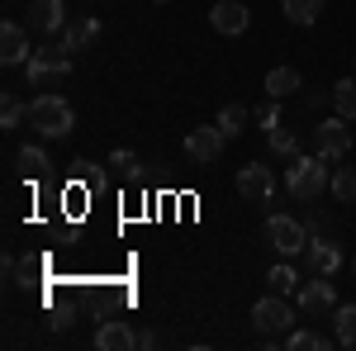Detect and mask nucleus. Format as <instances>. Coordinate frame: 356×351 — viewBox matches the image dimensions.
Returning <instances> with one entry per match:
<instances>
[{
  "mask_svg": "<svg viewBox=\"0 0 356 351\" xmlns=\"http://www.w3.org/2000/svg\"><path fill=\"white\" fill-rule=\"evenodd\" d=\"M314 152H318L323 162H342V157L352 152V129H347L342 114H337V119H323V124L314 129Z\"/></svg>",
  "mask_w": 356,
  "mask_h": 351,
  "instance_id": "5",
  "label": "nucleus"
},
{
  "mask_svg": "<svg viewBox=\"0 0 356 351\" xmlns=\"http://www.w3.org/2000/svg\"><path fill=\"white\" fill-rule=\"evenodd\" d=\"M266 243H271L280 256H295V252H304V243H309V228L295 223L290 214H271L266 218Z\"/></svg>",
  "mask_w": 356,
  "mask_h": 351,
  "instance_id": "6",
  "label": "nucleus"
},
{
  "mask_svg": "<svg viewBox=\"0 0 356 351\" xmlns=\"http://www.w3.org/2000/svg\"><path fill=\"white\" fill-rule=\"evenodd\" d=\"M95 38H100V24H95V19H72V24H67V33H62V43H67L72 53H86Z\"/></svg>",
  "mask_w": 356,
  "mask_h": 351,
  "instance_id": "16",
  "label": "nucleus"
},
{
  "mask_svg": "<svg viewBox=\"0 0 356 351\" xmlns=\"http://www.w3.org/2000/svg\"><path fill=\"white\" fill-rule=\"evenodd\" d=\"M300 85L304 81H300L295 67H271V72H266V95H271V100H290Z\"/></svg>",
  "mask_w": 356,
  "mask_h": 351,
  "instance_id": "15",
  "label": "nucleus"
},
{
  "mask_svg": "<svg viewBox=\"0 0 356 351\" xmlns=\"http://www.w3.org/2000/svg\"><path fill=\"white\" fill-rule=\"evenodd\" d=\"M332 109H337L347 124L356 119V76H352V81H337V85H332Z\"/></svg>",
  "mask_w": 356,
  "mask_h": 351,
  "instance_id": "18",
  "label": "nucleus"
},
{
  "mask_svg": "<svg viewBox=\"0 0 356 351\" xmlns=\"http://www.w3.org/2000/svg\"><path fill=\"white\" fill-rule=\"evenodd\" d=\"M29 124H33L43 138H67L72 129H76V114H72V105H67L62 95L43 90V95L29 105Z\"/></svg>",
  "mask_w": 356,
  "mask_h": 351,
  "instance_id": "1",
  "label": "nucleus"
},
{
  "mask_svg": "<svg viewBox=\"0 0 356 351\" xmlns=\"http://www.w3.org/2000/svg\"><path fill=\"white\" fill-rule=\"evenodd\" d=\"M332 195L347 199V204L356 199V166H337V171H332Z\"/></svg>",
  "mask_w": 356,
  "mask_h": 351,
  "instance_id": "24",
  "label": "nucleus"
},
{
  "mask_svg": "<svg viewBox=\"0 0 356 351\" xmlns=\"http://www.w3.org/2000/svg\"><path fill=\"white\" fill-rule=\"evenodd\" d=\"M266 285H271V295H290V290H295V266H285V261L271 266L266 270Z\"/></svg>",
  "mask_w": 356,
  "mask_h": 351,
  "instance_id": "25",
  "label": "nucleus"
},
{
  "mask_svg": "<svg viewBox=\"0 0 356 351\" xmlns=\"http://www.w3.org/2000/svg\"><path fill=\"white\" fill-rule=\"evenodd\" d=\"M332 327H337V347H352L356 351V304H342L337 318H332Z\"/></svg>",
  "mask_w": 356,
  "mask_h": 351,
  "instance_id": "17",
  "label": "nucleus"
},
{
  "mask_svg": "<svg viewBox=\"0 0 356 351\" xmlns=\"http://www.w3.org/2000/svg\"><path fill=\"white\" fill-rule=\"evenodd\" d=\"M19 119H24V105H19V100H15V95L5 90V105H0V124H5V129H19Z\"/></svg>",
  "mask_w": 356,
  "mask_h": 351,
  "instance_id": "27",
  "label": "nucleus"
},
{
  "mask_svg": "<svg viewBox=\"0 0 356 351\" xmlns=\"http://www.w3.org/2000/svg\"><path fill=\"white\" fill-rule=\"evenodd\" d=\"M29 33H24V24H15V19H5L0 24V62L5 67H19V62H29Z\"/></svg>",
  "mask_w": 356,
  "mask_h": 351,
  "instance_id": "10",
  "label": "nucleus"
},
{
  "mask_svg": "<svg viewBox=\"0 0 356 351\" xmlns=\"http://www.w3.org/2000/svg\"><path fill=\"white\" fill-rule=\"evenodd\" d=\"M290 323H295V309L285 304V295H266L252 304V327H257L261 342H271L275 332H285Z\"/></svg>",
  "mask_w": 356,
  "mask_h": 351,
  "instance_id": "4",
  "label": "nucleus"
},
{
  "mask_svg": "<svg viewBox=\"0 0 356 351\" xmlns=\"http://www.w3.org/2000/svg\"><path fill=\"white\" fill-rule=\"evenodd\" d=\"M238 195H243L247 204H271V195H275V176H271V166L247 162L243 171H238Z\"/></svg>",
  "mask_w": 356,
  "mask_h": 351,
  "instance_id": "7",
  "label": "nucleus"
},
{
  "mask_svg": "<svg viewBox=\"0 0 356 351\" xmlns=\"http://www.w3.org/2000/svg\"><path fill=\"white\" fill-rule=\"evenodd\" d=\"M285 186L300 204H314L323 190H328V166L323 157H290V171H285Z\"/></svg>",
  "mask_w": 356,
  "mask_h": 351,
  "instance_id": "2",
  "label": "nucleus"
},
{
  "mask_svg": "<svg viewBox=\"0 0 356 351\" xmlns=\"http://www.w3.org/2000/svg\"><path fill=\"white\" fill-rule=\"evenodd\" d=\"M19 166H24L29 181H38V176L48 171V152H43V147H19Z\"/></svg>",
  "mask_w": 356,
  "mask_h": 351,
  "instance_id": "23",
  "label": "nucleus"
},
{
  "mask_svg": "<svg viewBox=\"0 0 356 351\" xmlns=\"http://www.w3.org/2000/svg\"><path fill=\"white\" fill-rule=\"evenodd\" d=\"M304 266L314 270V275H337L342 252H337V243H332L328 233H318V238H309V243H304Z\"/></svg>",
  "mask_w": 356,
  "mask_h": 351,
  "instance_id": "8",
  "label": "nucleus"
},
{
  "mask_svg": "<svg viewBox=\"0 0 356 351\" xmlns=\"http://www.w3.org/2000/svg\"><path fill=\"white\" fill-rule=\"evenodd\" d=\"M95 347L100 351H134L138 347V332L124 318H105V323L95 327Z\"/></svg>",
  "mask_w": 356,
  "mask_h": 351,
  "instance_id": "13",
  "label": "nucleus"
},
{
  "mask_svg": "<svg viewBox=\"0 0 356 351\" xmlns=\"http://www.w3.org/2000/svg\"><path fill=\"white\" fill-rule=\"evenodd\" d=\"M223 142H228V138L219 133V124H214V129H191V133H186V157H191L195 166H209V162H219Z\"/></svg>",
  "mask_w": 356,
  "mask_h": 351,
  "instance_id": "9",
  "label": "nucleus"
},
{
  "mask_svg": "<svg viewBox=\"0 0 356 351\" xmlns=\"http://www.w3.org/2000/svg\"><path fill=\"white\" fill-rule=\"evenodd\" d=\"M266 138H271V152H275V157H300V142H295V129L275 124V129H266Z\"/></svg>",
  "mask_w": 356,
  "mask_h": 351,
  "instance_id": "19",
  "label": "nucleus"
},
{
  "mask_svg": "<svg viewBox=\"0 0 356 351\" xmlns=\"http://www.w3.org/2000/svg\"><path fill=\"white\" fill-rule=\"evenodd\" d=\"M332 337H323V332H309V327H295L290 332V351H328Z\"/></svg>",
  "mask_w": 356,
  "mask_h": 351,
  "instance_id": "21",
  "label": "nucleus"
},
{
  "mask_svg": "<svg viewBox=\"0 0 356 351\" xmlns=\"http://www.w3.org/2000/svg\"><path fill=\"white\" fill-rule=\"evenodd\" d=\"M24 67H29V85L48 90L53 81H62V76L72 72V48H67V43H48V48H33Z\"/></svg>",
  "mask_w": 356,
  "mask_h": 351,
  "instance_id": "3",
  "label": "nucleus"
},
{
  "mask_svg": "<svg viewBox=\"0 0 356 351\" xmlns=\"http://www.w3.org/2000/svg\"><path fill=\"white\" fill-rule=\"evenodd\" d=\"M110 166L119 171V176H124V181H138V157L129 152V147H119V152L110 157Z\"/></svg>",
  "mask_w": 356,
  "mask_h": 351,
  "instance_id": "26",
  "label": "nucleus"
},
{
  "mask_svg": "<svg viewBox=\"0 0 356 351\" xmlns=\"http://www.w3.org/2000/svg\"><path fill=\"white\" fill-rule=\"evenodd\" d=\"M243 124H247V109L243 105H223L219 109V133L223 138H238V133H243Z\"/></svg>",
  "mask_w": 356,
  "mask_h": 351,
  "instance_id": "22",
  "label": "nucleus"
},
{
  "mask_svg": "<svg viewBox=\"0 0 356 351\" xmlns=\"http://www.w3.org/2000/svg\"><path fill=\"white\" fill-rule=\"evenodd\" d=\"M257 124H261V129H275V124H280V109H275V105H261V109H257Z\"/></svg>",
  "mask_w": 356,
  "mask_h": 351,
  "instance_id": "28",
  "label": "nucleus"
},
{
  "mask_svg": "<svg viewBox=\"0 0 356 351\" xmlns=\"http://www.w3.org/2000/svg\"><path fill=\"white\" fill-rule=\"evenodd\" d=\"M285 15L304 28V24H314V19L323 15V0H285Z\"/></svg>",
  "mask_w": 356,
  "mask_h": 351,
  "instance_id": "20",
  "label": "nucleus"
},
{
  "mask_svg": "<svg viewBox=\"0 0 356 351\" xmlns=\"http://www.w3.org/2000/svg\"><path fill=\"white\" fill-rule=\"evenodd\" d=\"M247 5L243 0H219L214 10H209V24L219 28V33H228V38H238V33H247Z\"/></svg>",
  "mask_w": 356,
  "mask_h": 351,
  "instance_id": "11",
  "label": "nucleus"
},
{
  "mask_svg": "<svg viewBox=\"0 0 356 351\" xmlns=\"http://www.w3.org/2000/svg\"><path fill=\"white\" fill-rule=\"evenodd\" d=\"M157 5H166V0H157Z\"/></svg>",
  "mask_w": 356,
  "mask_h": 351,
  "instance_id": "29",
  "label": "nucleus"
},
{
  "mask_svg": "<svg viewBox=\"0 0 356 351\" xmlns=\"http://www.w3.org/2000/svg\"><path fill=\"white\" fill-rule=\"evenodd\" d=\"M332 275H318V280H309V285H300V309L309 313V318H318V313H332Z\"/></svg>",
  "mask_w": 356,
  "mask_h": 351,
  "instance_id": "12",
  "label": "nucleus"
},
{
  "mask_svg": "<svg viewBox=\"0 0 356 351\" xmlns=\"http://www.w3.org/2000/svg\"><path fill=\"white\" fill-rule=\"evenodd\" d=\"M29 28L33 33H57L62 28V0H29Z\"/></svg>",
  "mask_w": 356,
  "mask_h": 351,
  "instance_id": "14",
  "label": "nucleus"
}]
</instances>
